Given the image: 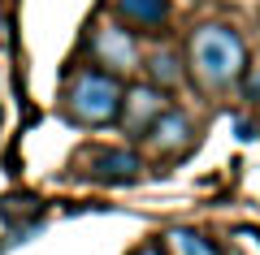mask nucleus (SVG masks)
I'll return each mask as SVG.
<instances>
[{"instance_id":"nucleus-2","label":"nucleus","mask_w":260,"mask_h":255,"mask_svg":"<svg viewBox=\"0 0 260 255\" xmlns=\"http://www.w3.org/2000/svg\"><path fill=\"white\" fill-rule=\"evenodd\" d=\"M121 78L104 69H78L74 78L65 82V121H74V126H87V130H104V126H117L121 117Z\"/></svg>"},{"instance_id":"nucleus-3","label":"nucleus","mask_w":260,"mask_h":255,"mask_svg":"<svg viewBox=\"0 0 260 255\" xmlns=\"http://www.w3.org/2000/svg\"><path fill=\"white\" fill-rule=\"evenodd\" d=\"M91 56L95 65H100L104 74H113V78H130V74L139 69V39H135V30L126 26V22H104V26H95L91 35Z\"/></svg>"},{"instance_id":"nucleus-5","label":"nucleus","mask_w":260,"mask_h":255,"mask_svg":"<svg viewBox=\"0 0 260 255\" xmlns=\"http://www.w3.org/2000/svg\"><path fill=\"white\" fill-rule=\"evenodd\" d=\"M148 147L156 156H165V160H178V156H186L195 147V126H191V117H186L182 108H165L156 121L148 126Z\"/></svg>"},{"instance_id":"nucleus-13","label":"nucleus","mask_w":260,"mask_h":255,"mask_svg":"<svg viewBox=\"0 0 260 255\" xmlns=\"http://www.w3.org/2000/svg\"><path fill=\"white\" fill-rule=\"evenodd\" d=\"M135 255H165V246H160V242H148V246H139Z\"/></svg>"},{"instance_id":"nucleus-10","label":"nucleus","mask_w":260,"mask_h":255,"mask_svg":"<svg viewBox=\"0 0 260 255\" xmlns=\"http://www.w3.org/2000/svg\"><path fill=\"white\" fill-rule=\"evenodd\" d=\"M0 216H5V221H18V216L39 221V199H30V195H13V199L0 203Z\"/></svg>"},{"instance_id":"nucleus-11","label":"nucleus","mask_w":260,"mask_h":255,"mask_svg":"<svg viewBox=\"0 0 260 255\" xmlns=\"http://www.w3.org/2000/svg\"><path fill=\"white\" fill-rule=\"evenodd\" d=\"M247 95H251V100L260 104V65H256V69L247 74Z\"/></svg>"},{"instance_id":"nucleus-4","label":"nucleus","mask_w":260,"mask_h":255,"mask_svg":"<svg viewBox=\"0 0 260 255\" xmlns=\"http://www.w3.org/2000/svg\"><path fill=\"white\" fill-rule=\"evenodd\" d=\"M169 108V100H165V91H160V87H126V95H121V117H117V126L126 130L130 138H143L148 134V126L152 121L160 117V113Z\"/></svg>"},{"instance_id":"nucleus-6","label":"nucleus","mask_w":260,"mask_h":255,"mask_svg":"<svg viewBox=\"0 0 260 255\" xmlns=\"http://www.w3.org/2000/svg\"><path fill=\"white\" fill-rule=\"evenodd\" d=\"M139 173H143V160L130 147H113V152L91 156V177L104 186H130V182H139Z\"/></svg>"},{"instance_id":"nucleus-7","label":"nucleus","mask_w":260,"mask_h":255,"mask_svg":"<svg viewBox=\"0 0 260 255\" xmlns=\"http://www.w3.org/2000/svg\"><path fill=\"white\" fill-rule=\"evenodd\" d=\"M113 9L126 26L143 30V35H152L169 22V0H113Z\"/></svg>"},{"instance_id":"nucleus-9","label":"nucleus","mask_w":260,"mask_h":255,"mask_svg":"<svg viewBox=\"0 0 260 255\" xmlns=\"http://www.w3.org/2000/svg\"><path fill=\"white\" fill-rule=\"evenodd\" d=\"M148 78H152V87H160V91L178 87V82H182V56L169 52V48L152 52V61H148Z\"/></svg>"},{"instance_id":"nucleus-1","label":"nucleus","mask_w":260,"mask_h":255,"mask_svg":"<svg viewBox=\"0 0 260 255\" xmlns=\"http://www.w3.org/2000/svg\"><path fill=\"white\" fill-rule=\"evenodd\" d=\"M186 69L200 91H230L247 74V44L225 22H204L186 39Z\"/></svg>"},{"instance_id":"nucleus-12","label":"nucleus","mask_w":260,"mask_h":255,"mask_svg":"<svg viewBox=\"0 0 260 255\" xmlns=\"http://www.w3.org/2000/svg\"><path fill=\"white\" fill-rule=\"evenodd\" d=\"M234 134L239 138H256V126H251V121H234Z\"/></svg>"},{"instance_id":"nucleus-8","label":"nucleus","mask_w":260,"mask_h":255,"mask_svg":"<svg viewBox=\"0 0 260 255\" xmlns=\"http://www.w3.org/2000/svg\"><path fill=\"white\" fill-rule=\"evenodd\" d=\"M165 251L169 255H221V246H217L208 234L191 229V225H174L165 234Z\"/></svg>"}]
</instances>
